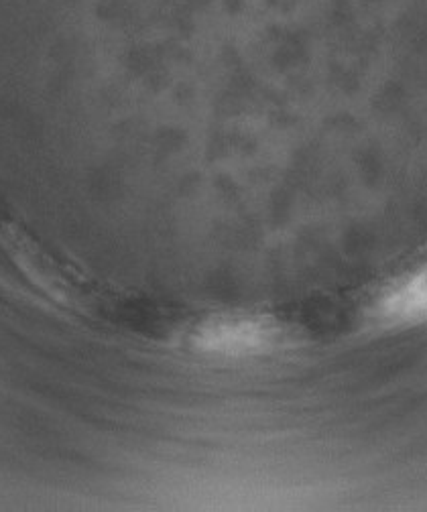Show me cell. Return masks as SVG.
<instances>
[{"label":"cell","instance_id":"obj_1","mask_svg":"<svg viewBox=\"0 0 427 512\" xmlns=\"http://www.w3.org/2000/svg\"><path fill=\"white\" fill-rule=\"evenodd\" d=\"M177 344L214 360H255L299 344L297 328L275 311L220 309L196 317L177 332Z\"/></svg>","mask_w":427,"mask_h":512},{"label":"cell","instance_id":"obj_2","mask_svg":"<svg viewBox=\"0 0 427 512\" xmlns=\"http://www.w3.org/2000/svg\"><path fill=\"white\" fill-rule=\"evenodd\" d=\"M385 328H415L427 324V265L399 277L373 305Z\"/></svg>","mask_w":427,"mask_h":512}]
</instances>
